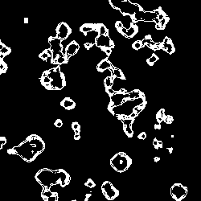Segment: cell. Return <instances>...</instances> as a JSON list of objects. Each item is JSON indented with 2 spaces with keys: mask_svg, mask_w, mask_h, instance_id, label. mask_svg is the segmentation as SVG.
I'll use <instances>...</instances> for the list:
<instances>
[{
  "mask_svg": "<svg viewBox=\"0 0 201 201\" xmlns=\"http://www.w3.org/2000/svg\"><path fill=\"white\" fill-rule=\"evenodd\" d=\"M94 45L97 46L99 48H110L113 49L115 48L114 42L111 40L109 35H98L95 40Z\"/></svg>",
  "mask_w": 201,
  "mask_h": 201,
  "instance_id": "10",
  "label": "cell"
},
{
  "mask_svg": "<svg viewBox=\"0 0 201 201\" xmlns=\"http://www.w3.org/2000/svg\"><path fill=\"white\" fill-rule=\"evenodd\" d=\"M116 93H122V94H126V93H128V91L126 89H120L119 90L116 91Z\"/></svg>",
  "mask_w": 201,
  "mask_h": 201,
  "instance_id": "43",
  "label": "cell"
},
{
  "mask_svg": "<svg viewBox=\"0 0 201 201\" xmlns=\"http://www.w3.org/2000/svg\"><path fill=\"white\" fill-rule=\"evenodd\" d=\"M145 95L144 93L139 89H134V90L130 91V92H128L127 97L129 100H136V99L140 98L142 97H144Z\"/></svg>",
  "mask_w": 201,
  "mask_h": 201,
  "instance_id": "21",
  "label": "cell"
},
{
  "mask_svg": "<svg viewBox=\"0 0 201 201\" xmlns=\"http://www.w3.org/2000/svg\"><path fill=\"white\" fill-rule=\"evenodd\" d=\"M41 197L46 201H57L58 194L55 192H52L51 190L44 189L41 192Z\"/></svg>",
  "mask_w": 201,
  "mask_h": 201,
  "instance_id": "18",
  "label": "cell"
},
{
  "mask_svg": "<svg viewBox=\"0 0 201 201\" xmlns=\"http://www.w3.org/2000/svg\"><path fill=\"white\" fill-rule=\"evenodd\" d=\"M156 18H158V15L155 11H146L145 10H141L131 15L132 22L134 24H137L138 22L143 21V22H154Z\"/></svg>",
  "mask_w": 201,
  "mask_h": 201,
  "instance_id": "6",
  "label": "cell"
},
{
  "mask_svg": "<svg viewBox=\"0 0 201 201\" xmlns=\"http://www.w3.org/2000/svg\"><path fill=\"white\" fill-rule=\"evenodd\" d=\"M106 93L109 95L110 97H111L112 95H114L115 93V90H114L111 88H106Z\"/></svg>",
  "mask_w": 201,
  "mask_h": 201,
  "instance_id": "41",
  "label": "cell"
},
{
  "mask_svg": "<svg viewBox=\"0 0 201 201\" xmlns=\"http://www.w3.org/2000/svg\"><path fill=\"white\" fill-rule=\"evenodd\" d=\"M153 146L155 147V149L159 150V147H158V139H157L156 138L154 139V141H153Z\"/></svg>",
  "mask_w": 201,
  "mask_h": 201,
  "instance_id": "44",
  "label": "cell"
},
{
  "mask_svg": "<svg viewBox=\"0 0 201 201\" xmlns=\"http://www.w3.org/2000/svg\"><path fill=\"white\" fill-rule=\"evenodd\" d=\"M71 126H72V129L73 130L75 134H80L81 133V126L77 122H73L71 125Z\"/></svg>",
  "mask_w": 201,
  "mask_h": 201,
  "instance_id": "32",
  "label": "cell"
},
{
  "mask_svg": "<svg viewBox=\"0 0 201 201\" xmlns=\"http://www.w3.org/2000/svg\"><path fill=\"white\" fill-rule=\"evenodd\" d=\"M155 130H161V123H159V122H157V123L155 124Z\"/></svg>",
  "mask_w": 201,
  "mask_h": 201,
  "instance_id": "46",
  "label": "cell"
},
{
  "mask_svg": "<svg viewBox=\"0 0 201 201\" xmlns=\"http://www.w3.org/2000/svg\"><path fill=\"white\" fill-rule=\"evenodd\" d=\"M54 126L57 128L62 127V126H63V122H62L61 119H57V120L54 122Z\"/></svg>",
  "mask_w": 201,
  "mask_h": 201,
  "instance_id": "39",
  "label": "cell"
},
{
  "mask_svg": "<svg viewBox=\"0 0 201 201\" xmlns=\"http://www.w3.org/2000/svg\"><path fill=\"white\" fill-rule=\"evenodd\" d=\"M0 45H1V46L3 45V44H2V42H1V40H0Z\"/></svg>",
  "mask_w": 201,
  "mask_h": 201,
  "instance_id": "54",
  "label": "cell"
},
{
  "mask_svg": "<svg viewBox=\"0 0 201 201\" xmlns=\"http://www.w3.org/2000/svg\"><path fill=\"white\" fill-rule=\"evenodd\" d=\"M146 105H147V102H146V101L143 102H141L140 104H138L137 106H135L134 107V109H133V111H132V112L135 113L136 114L139 115L140 114H141V112L145 109Z\"/></svg>",
  "mask_w": 201,
  "mask_h": 201,
  "instance_id": "26",
  "label": "cell"
},
{
  "mask_svg": "<svg viewBox=\"0 0 201 201\" xmlns=\"http://www.w3.org/2000/svg\"><path fill=\"white\" fill-rule=\"evenodd\" d=\"M163 142L160 141V140H158V147H159V149H162V148H163Z\"/></svg>",
  "mask_w": 201,
  "mask_h": 201,
  "instance_id": "49",
  "label": "cell"
},
{
  "mask_svg": "<svg viewBox=\"0 0 201 201\" xmlns=\"http://www.w3.org/2000/svg\"><path fill=\"white\" fill-rule=\"evenodd\" d=\"M120 34L122 35V36L126 37L127 39H131L133 37H134L138 32V27L136 25V24H133L129 27V28H124L122 27L121 29H119L118 31Z\"/></svg>",
  "mask_w": 201,
  "mask_h": 201,
  "instance_id": "13",
  "label": "cell"
},
{
  "mask_svg": "<svg viewBox=\"0 0 201 201\" xmlns=\"http://www.w3.org/2000/svg\"><path fill=\"white\" fill-rule=\"evenodd\" d=\"M167 150L168 151L169 154H171L173 152V150H174V148L173 147H167Z\"/></svg>",
  "mask_w": 201,
  "mask_h": 201,
  "instance_id": "50",
  "label": "cell"
},
{
  "mask_svg": "<svg viewBox=\"0 0 201 201\" xmlns=\"http://www.w3.org/2000/svg\"><path fill=\"white\" fill-rule=\"evenodd\" d=\"M61 106L67 110H73L76 107V103H75V102H73V99H71V97H65L62 100V102H61Z\"/></svg>",
  "mask_w": 201,
  "mask_h": 201,
  "instance_id": "20",
  "label": "cell"
},
{
  "mask_svg": "<svg viewBox=\"0 0 201 201\" xmlns=\"http://www.w3.org/2000/svg\"><path fill=\"white\" fill-rule=\"evenodd\" d=\"M85 186L87 188H93L96 186V184L92 179H88L86 182L85 183Z\"/></svg>",
  "mask_w": 201,
  "mask_h": 201,
  "instance_id": "35",
  "label": "cell"
},
{
  "mask_svg": "<svg viewBox=\"0 0 201 201\" xmlns=\"http://www.w3.org/2000/svg\"><path fill=\"white\" fill-rule=\"evenodd\" d=\"M142 48H143V45L142 44V40H136L132 44V48L134 50H139Z\"/></svg>",
  "mask_w": 201,
  "mask_h": 201,
  "instance_id": "33",
  "label": "cell"
},
{
  "mask_svg": "<svg viewBox=\"0 0 201 201\" xmlns=\"http://www.w3.org/2000/svg\"><path fill=\"white\" fill-rule=\"evenodd\" d=\"M113 67H114V65H112V63L110 61L109 58L107 56L106 58L103 59L102 61H101L100 63L97 65V70L98 71L99 73H103L107 69H110L111 71Z\"/></svg>",
  "mask_w": 201,
  "mask_h": 201,
  "instance_id": "19",
  "label": "cell"
},
{
  "mask_svg": "<svg viewBox=\"0 0 201 201\" xmlns=\"http://www.w3.org/2000/svg\"><path fill=\"white\" fill-rule=\"evenodd\" d=\"M40 83L48 90H61L66 86L65 77L60 67L44 71L40 77Z\"/></svg>",
  "mask_w": 201,
  "mask_h": 201,
  "instance_id": "3",
  "label": "cell"
},
{
  "mask_svg": "<svg viewBox=\"0 0 201 201\" xmlns=\"http://www.w3.org/2000/svg\"><path fill=\"white\" fill-rule=\"evenodd\" d=\"M110 5L115 10H118L123 15H133L136 12L143 10L139 4L132 3L131 0H109Z\"/></svg>",
  "mask_w": 201,
  "mask_h": 201,
  "instance_id": "4",
  "label": "cell"
},
{
  "mask_svg": "<svg viewBox=\"0 0 201 201\" xmlns=\"http://www.w3.org/2000/svg\"><path fill=\"white\" fill-rule=\"evenodd\" d=\"M165 116H166V114H165L164 109H161V110H159L158 111V113L156 114L155 118L157 122L161 123L162 122H163V119H164Z\"/></svg>",
  "mask_w": 201,
  "mask_h": 201,
  "instance_id": "27",
  "label": "cell"
},
{
  "mask_svg": "<svg viewBox=\"0 0 201 201\" xmlns=\"http://www.w3.org/2000/svg\"><path fill=\"white\" fill-rule=\"evenodd\" d=\"M123 27V23L122 22V21H116V23H115V28H116V29L118 31L119 29H121Z\"/></svg>",
  "mask_w": 201,
  "mask_h": 201,
  "instance_id": "40",
  "label": "cell"
},
{
  "mask_svg": "<svg viewBox=\"0 0 201 201\" xmlns=\"http://www.w3.org/2000/svg\"><path fill=\"white\" fill-rule=\"evenodd\" d=\"M56 37L61 39V40H65L66 39H68L71 35V33H72L71 28L69 26V24H67L65 22L60 23L56 27Z\"/></svg>",
  "mask_w": 201,
  "mask_h": 201,
  "instance_id": "11",
  "label": "cell"
},
{
  "mask_svg": "<svg viewBox=\"0 0 201 201\" xmlns=\"http://www.w3.org/2000/svg\"><path fill=\"white\" fill-rule=\"evenodd\" d=\"M11 52V48H9L7 46L3 45L0 48V53L3 54L4 56H8Z\"/></svg>",
  "mask_w": 201,
  "mask_h": 201,
  "instance_id": "30",
  "label": "cell"
},
{
  "mask_svg": "<svg viewBox=\"0 0 201 201\" xmlns=\"http://www.w3.org/2000/svg\"><path fill=\"white\" fill-rule=\"evenodd\" d=\"M24 23L25 24H28V18H25L24 19Z\"/></svg>",
  "mask_w": 201,
  "mask_h": 201,
  "instance_id": "53",
  "label": "cell"
},
{
  "mask_svg": "<svg viewBox=\"0 0 201 201\" xmlns=\"http://www.w3.org/2000/svg\"><path fill=\"white\" fill-rule=\"evenodd\" d=\"M173 121H174V118H173L172 116H171V115L166 114L164 119H163V122L166 124H171L173 122Z\"/></svg>",
  "mask_w": 201,
  "mask_h": 201,
  "instance_id": "36",
  "label": "cell"
},
{
  "mask_svg": "<svg viewBox=\"0 0 201 201\" xmlns=\"http://www.w3.org/2000/svg\"><path fill=\"white\" fill-rule=\"evenodd\" d=\"M121 121L122 122V129H123L124 133L126 134L127 137L132 138L134 136V131L132 130V124L134 122V119L130 118L128 116L127 118L122 119Z\"/></svg>",
  "mask_w": 201,
  "mask_h": 201,
  "instance_id": "14",
  "label": "cell"
},
{
  "mask_svg": "<svg viewBox=\"0 0 201 201\" xmlns=\"http://www.w3.org/2000/svg\"><path fill=\"white\" fill-rule=\"evenodd\" d=\"M80 139H81V134H74V140Z\"/></svg>",
  "mask_w": 201,
  "mask_h": 201,
  "instance_id": "48",
  "label": "cell"
},
{
  "mask_svg": "<svg viewBox=\"0 0 201 201\" xmlns=\"http://www.w3.org/2000/svg\"><path fill=\"white\" fill-rule=\"evenodd\" d=\"M159 60V56H158L156 54L154 53V54H152L151 56L148 58V59H147V63L148 65L149 66H153L154 65H155V63H156V62L158 61Z\"/></svg>",
  "mask_w": 201,
  "mask_h": 201,
  "instance_id": "29",
  "label": "cell"
},
{
  "mask_svg": "<svg viewBox=\"0 0 201 201\" xmlns=\"http://www.w3.org/2000/svg\"><path fill=\"white\" fill-rule=\"evenodd\" d=\"M79 49H80V45H79L77 42L75 41V40L70 42L65 48L66 55H67L68 58L69 59L71 56H75L78 52Z\"/></svg>",
  "mask_w": 201,
  "mask_h": 201,
  "instance_id": "17",
  "label": "cell"
},
{
  "mask_svg": "<svg viewBox=\"0 0 201 201\" xmlns=\"http://www.w3.org/2000/svg\"><path fill=\"white\" fill-rule=\"evenodd\" d=\"M6 143H7V138L5 137H0V150L3 147V146Z\"/></svg>",
  "mask_w": 201,
  "mask_h": 201,
  "instance_id": "38",
  "label": "cell"
},
{
  "mask_svg": "<svg viewBox=\"0 0 201 201\" xmlns=\"http://www.w3.org/2000/svg\"><path fill=\"white\" fill-rule=\"evenodd\" d=\"M160 159H160L159 157H158V156H156V157L154 158V160H155V163H158Z\"/></svg>",
  "mask_w": 201,
  "mask_h": 201,
  "instance_id": "52",
  "label": "cell"
},
{
  "mask_svg": "<svg viewBox=\"0 0 201 201\" xmlns=\"http://www.w3.org/2000/svg\"><path fill=\"white\" fill-rule=\"evenodd\" d=\"M91 196H92V194H91V193H88V194H86V195H85V201L89 200L91 198Z\"/></svg>",
  "mask_w": 201,
  "mask_h": 201,
  "instance_id": "47",
  "label": "cell"
},
{
  "mask_svg": "<svg viewBox=\"0 0 201 201\" xmlns=\"http://www.w3.org/2000/svg\"><path fill=\"white\" fill-rule=\"evenodd\" d=\"M35 179L41 185L44 189L49 190L52 186L59 184L65 188L70 183V175L63 169L52 171L44 168L39 171L35 175Z\"/></svg>",
  "mask_w": 201,
  "mask_h": 201,
  "instance_id": "2",
  "label": "cell"
},
{
  "mask_svg": "<svg viewBox=\"0 0 201 201\" xmlns=\"http://www.w3.org/2000/svg\"><path fill=\"white\" fill-rule=\"evenodd\" d=\"M8 66L3 60H0V74H3L7 72Z\"/></svg>",
  "mask_w": 201,
  "mask_h": 201,
  "instance_id": "31",
  "label": "cell"
},
{
  "mask_svg": "<svg viewBox=\"0 0 201 201\" xmlns=\"http://www.w3.org/2000/svg\"><path fill=\"white\" fill-rule=\"evenodd\" d=\"M96 31L99 35H109V30L102 24H97L96 26Z\"/></svg>",
  "mask_w": 201,
  "mask_h": 201,
  "instance_id": "24",
  "label": "cell"
},
{
  "mask_svg": "<svg viewBox=\"0 0 201 201\" xmlns=\"http://www.w3.org/2000/svg\"><path fill=\"white\" fill-rule=\"evenodd\" d=\"M52 51H51L49 48V49H46L44 50V51H43L39 55V57L40 58L41 60H43V61H48L49 58H52Z\"/></svg>",
  "mask_w": 201,
  "mask_h": 201,
  "instance_id": "25",
  "label": "cell"
},
{
  "mask_svg": "<svg viewBox=\"0 0 201 201\" xmlns=\"http://www.w3.org/2000/svg\"><path fill=\"white\" fill-rule=\"evenodd\" d=\"M131 158L124 152H118L111 158L110 163L113 169L117 172L126 171L132 165Z\"/></svg>",
  "mask_w": 201,
  "mask_h": 201,
  "instance_id": "5",
  "label": "cell"
},
{
  "mask_svg": "<svg viewBox=\"0 0 201 201\" xmlns=\"http://www.w3.org/2000/svg\"><path fill=\"white\" fill-rule=\"evenodd\" d=\"M93 46V44H91L89 42H86V43L85 44V48L86 49H90Z\"/></svg>",
  "mask_w": 201,
  "mask_h": 201,
  "instance_id": "45",
  "label": "cell"
},
{
  "mask_svg": "<svg viewBox=\"0 0 201 201\" xmlns=\"http://www.w3.org/2000/svg\"><path fill=\"white\" fill-rule=\"evenodd\" d=\"M62 41L61 39H59L57 37H52L51 36L48 38V43L50 45V50L52 51V58H51V62L52 64H53L54 61L56 60L58 56L62 52V49L64 48V47L62 45Z\"/></svg>",
  "mask_w": 201,
  "mask_h": 201,
  "instance_id": "7",
  "label": "cell"
},
{
  "mask_svg": "<svg viewBox=\"0 0 201 201\" xmlns=\"http://www.w3.org/2000/svg\"><path fill=\"white\" fill-rule=\"evenodd\" d=\"M169 20H170V18H169L167 15V16H165L163 19H161L160 20V26H161V28H162V30H164L165 28H166V26H167V24H168Z\"/></svg>",
  "mask_w": 201,
  "mask_h": 201,
  "instance_id": "34",
  "label": "cell"
},
{
  "mask_svg": "<svg viewBox=\"0 0 201 201\" xmlns=\"http://www.w3.org/2000/svg\"><path fill=\"white\" fill-rule=\"evenodd\" d=\"M127 100H129L127 93H126V94L118 93H116V90H115L114 94L110 97V104L108 105V108H112V107L120 106V105L123 104L125 102H126Z\"/></svg>",
  "mask_w": 201,
  "mask_h": 201,
  "instance_id": "12",
  "label": "cell"
},
{
  "mask_svg": "<svg viewBox=\"0 0 201 201\" xmlns=\"http://www.w3.org/2000/svg\"><path fill=\"white\" fill-rule=\"evenodd\" d=\"M142 44L143 47L147 46L152 50H160V47H161V42L159 43L154 42L151 35H147L144 37L143 40H142Z\"/></svg>",
  "mask_w": 201,
  "mask_h": 201,
  "instance_id": "16",
  "label": "cell"
},
{
  "mask_svg": "<svg viewBox=\"0 0 201 201\" xmlns=\"http://www.w3.org/2000/svg\"><path fill=\"white\" fill-rule=\"evenodd\" d=\"M155 29L156 30H159V31H161V30H162V28H161L160 24H155Z\"/></svg>",
  "mask_w": 201,
  "mask_h": 201,
  "instance_id": "51",
  "label": "cell"
},
{
  "mask_svg": "<svg viewBox=\"0 0 201 201\" xmlns=\"http://www.w3.org/2000/svg\"><path fill=\"white\" fill-rule=\"evenodd\" d=\"M147 138V133L146 132H141L138 135V138L139 140H144Z\"/></svg>",
  "mask_w": 201,
  "mask_h": 201,
  "instance_id": "42",
  "label": "cell"
},
{
  "mask_svg": "<svg viewBox=\"0 0 201 201\" xmlns=\"http://www.w3.org/2000/svg\"><path fill=\"white\" fill-rule=\"evenodd\" d=\"M188 193V189L181 184H174L171 188V196L175 201L183 200Z\"/></svg>",
  "mask_w": 201,
  "mask_h": 201,
  "instance_id": "9",
  "label": "cell"
},
{
  "mask_svg": "<svg viewBox=\"0 0 201 201\" xmlns=\"http://www.w3.org/2000/svg\"><path fill=\"white\" fill-rule=\"evenodd\" d=\"M104 196L108 200H114L119 196V191L110 181H105L101 187Z\"/></svg>",
  "mask_w": 201,
  "mask_h": 201,
  "instance_id": "8",
  "label": "cell"
},
{
  "mask_svg": "<svg viewBox=\"0 0 201 201\" xmlns=\"http://www.w3.org/2000/svg\"><path fill=\"white\" fill-rule=\"evenodd\" d=\"M96 26L97 24H85L80 27V32L84 33V35H86L88 32L96 30Z\"/></svg>",
  "mask_w": 201,
  "mask_h": 201,
  "instance_id": "22",
  "label": "cell"
},
{
  "mask_svg": "<svg viewBox=\"0 0 201 201\" xmlns=\"http://www.w3.org/2000/svg\"><path fill=\"white\" fill-rule=\"evenodd\" d=\"M111 74H112V77L114 78H118V79H121V80H126V78L125 77V75L122 73V71L121 69H119L118 68H116V67H113V69L111 70Z\"/></svg>",
  "mask_w": 201,
  "mask_h": 201,
  "instance_id": "23",
  "label": "cell"
},
{
  "mask_svg": "<svg viewBox=\"0 0 201 201\" xmlns=\"http://www.w3.org/2000/svg\"><path fill=\"white\" fill-rule=\"evenodd\" d=\"M101 50L106 54L107 56H110L112 53V48H101Z\"/></svg>",
  "mask_w": 201,
  "mask_h": 201,
  "instance_id": "37",
  "label": "cell"
},
{
  "mask_svg": "<svg viewBox=\"0 0 201 201\" xmlns=\"http://www.w3.org/2000/svg\"><path fill=\"white\" fill-rule=\"evenodd\" d=\"M114 78L112 76H110V77H107L104 79V86L105 88H112L113 85H114Z\"/></svg>",
  "mask_w": 201,
  "mask_h": 201,
  "instance_id": "28",
  "label": "cell"
},
{
  "mask_svg": "<svg viewBox=\"0 0 201 201\" xmlns=\"http://www.w3.org/2000/svg\"><path fill=\"white\" fill-rule=\"evenodd\" d=\"M160 50H163L169 55H172L175 52V48L174 46V44L169 37H165L164 40L161 42Z\"/></svg>",
  "mask_w": 201,
  "mask_h": 201,
  "instance_id": "15",
  "label": "cell"
},
{
  "mask_svg": "<svg viewBox=\"0 0 201 201\" xmlns=\"http://www.w3.org/2000/svg\"><path fill=\"white\" fill-rule=\"evenodd\" d=\"M44 150L45 143L44 140L39 135L32 134L19 145L9 149L7 153L9 155L19 156L23 160L28 163H32Z\"/></svg>",
  "mask_w": 201,
  "mask_h": 201,
  "instance_id": "1",
  "label": "cell"
}]
</instances>
